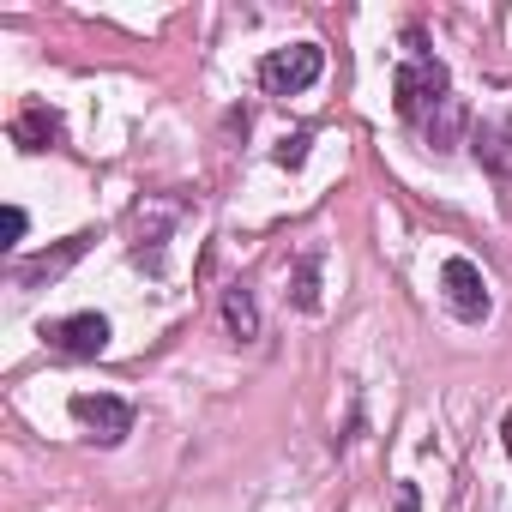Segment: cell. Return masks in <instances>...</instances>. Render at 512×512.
Listing matches in <instances>:
<instances>
[{
    "mask_svg": "<svg viewBox=\"0 0 512 512\" xmlns=\"http://www.w3.org/2000/svg\"><path fill=\"white\" fill-rule=\"evenodd\" d=\"M404 61H398V73H392V97H398V115L410 121V127H422L434 145H446L452 133H458V103H452V79H446V67L422 49V31H410L404 37Z\"/></svg>",
    "mask_w": 512,
    "mask_h": 512,
    "instance_id": "obj_1",
    "label": "cell"
},
{
    "mask_svg": "<svg viewBox=\"0 0 512 512\" xmlns=\"http://www.w3.org/2000/svg\"><path fill=\"white\" fill-rule=\"evenodd\" d=\"M320 73H326V49H320V43L272 49V55L260 61V85H266L272 97H296V91H308Z\"/></svg>",
    "mask_w": 512,
    "mask_h": 512,
    "instance_id": "obj_2",
    "label": "cell"
},
{
    "mask_svg": "<svg viewBox=\"0 0 512 512\" xmlns=\"http://www.w3.org/2000/svg\"><path fill=\"white\" fill-rule=\"evenodd\" d=\"M67 410H73V422L91 428V440H103V446H115V440L133 434V404H127V398H109V392H73Z\"/></svg>",
    "mask_w": 512,
    "mask_h": 512,
    "instance_id": "obj_3",
    "label": "cell"
},
{
    "mask_svg": "<svg viewBox=\"0 0 512 512\" xmlns=\"http://www.w3.org/2000/svg\"><path fill=\"white\" fill-rule=\"evenodd\" d=\"M440 290H446V308L458 320H488V278L476 260H464V253H452V260L440 266Z\"/></svg>",
    "mask_w": 512,
    "mask_h": 512,
    "instance_id": "obj_4",
    "label": "cell"
},
{
    "mask_svg": "<svg viewBox=\"0 0 512 512\" xmlns=\"http://www.w3.org/2000/svg\"><path fill=\"white\" fill-rule=\"evenodd\" d=\"M43 344H49L55 356H73V362L103 356V350H109V320H103V314H67V320H49V326H43Z\"/></svg>",
    "mask_w": 512,
    "mask_h": 512,
    "instance_id": "obj_5",
    "label": "cell"
},
{
    "mask_svg": "<svg viewBox=\"0 0 512 512\" xmlns=\"http://www.w3.org/2000/svg\"><path fill=\"white\" fill-rule=\"evenodd\" d=\"M85 247H91V235H73V241H61L55 253H37V260H25V266L13 272V284H19V290H37V284H55V278H61V272H67V266L79 260V253H85Z\"/></svg>",
    "mask_w": 512,
    "mask_h": 512,
    "instance_id": "obj_6",
    "label": "cell"
},
{
    "mask_svg": "<svg viewBox=\"0 0 512 512\" xmlns=\"http://www.w3.org/2000/svg\"><path fill=\"white\" fill-rule=\"evenodd\" d=\"M13 139H19L25 151H49V145L61 139V115H55V109H43V103H31V109L13 121Z\"/></svg>",
    "mask_w": 512,
    "mask_h": 512,
    "instance_id": "obj_7",
    "label": "cell"
},
{
    "mask_svg": "<svg viewBox=\"0 0 512 512\" xmlns=\"http://www.w3.org/2000/svg\"><path fill=\"white\" fill-rule=\"evenodd\" d=\"M223 320H229V332L247 344V338H260V308H253V290L247 284H229L223 290Z\"/></svg>",
    "mask_w": 512,
    "mask_h": 512,
    "instance_id": "obj_8",
    "label": "cell"
},
{
    "mask_svg": "<svg viewBox=\"0 0 512 512\" xmlns=\"http://www.w3.org/2000/svg\"><path fill=\"white\" fill-rule=\"evenodd\" d=\"M476 163H488L494 175H512V145H506V133L482 127V133H476Z\"/></svg>",
    "mask_w": 512,
    "mask_h": 512,
    "instance_id": "obj_9",
    "label": "cell"
},
{
    "mask_svg": "<svg viewBox=\"0 0 512 512\" xmlns=\"http://www.w3.org/2000/svg\"><path fill=\"white\" fill-rule=\"evenodd\" d=\"M314 278H320V253H308V260H302V278H296V308H320V290H314Z\"/></svg>",
    "mask_w": 512,
    "mask_h": 512,
    "instance_id": "obj_10",
    "label": "cell"
},
{
    "mask_svg": "<svg viewBox=\"0 0 512 512\" xmlns=\"http://www.w3.org/2000/svg\"><path fill=\"white\" fill-rule=\"evenodd\" d=\"M302 157H308V133H296V139H284V145H278V163H284V169H296Z\"/></svg>",
    "mask_w": 512,
    "mask_h": 512,
    "instance_id": "obj_11",
    "label": "cell"
},
{
    "mask_svg": "<svg viewBox=\"0 0 512 512\" xmlns=\"http://www.w3.org/2000/svg\"><path fill=\"white\" fill-rule=\"evenodd\" d=\"M7 235H13V247L25 241V211H19V205H7Z\"/></svg>",
    "mask_w": 512,
    "mask_h": 512,
    "instance_id": "obj_12",
    "label": "cell"
},
{
    "mask_svg": "<svg viewBox=\"0 0 512 512\" xmlns=\"http://www.w3.org/2000/svg\"><path fill=\"white\" fill-rule=\"evenodd\" d=\"M500 440H506V458H512V410H506V422H500Z\"/></svg>",
    "mask_w": 512,
    "mask_h": 512,
    "instance_id": "obj_13",
    "label": "cell"
}]
</instances>
